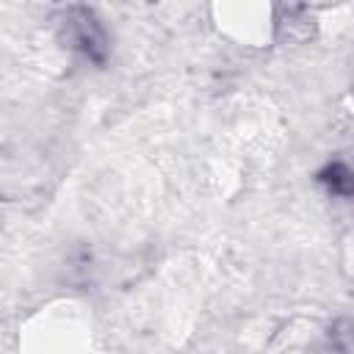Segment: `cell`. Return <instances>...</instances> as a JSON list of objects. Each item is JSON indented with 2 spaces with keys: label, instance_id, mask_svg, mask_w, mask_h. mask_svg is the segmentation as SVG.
<instances>
[{
  "label": "cell",
  "instance_id": "cell-1",
  "mask_svg": "<svg viewBox=\"0 0 354 354\" xmlns=\"http://www.w3.org/2000/svg\"><path fill=\"white\" fill-rule=\"evenodd\" d=\"M58 28H61V39L72 50H77L91 64H105V58H108V33H105L102 22L97 19V14L91 8L69 6L58 17Z\"/></svg>",
  "mask_w": 354,
  "mask_h": 354
},
{
  "label": "cell",
  "instance_id": "cell-2",
  "mask_svg": "<svg viewBox=\"0 0 354 354\" xmlns=\"http://www.w3.org/2000/svg\"><path fill=\"white\" fill-rule=\"evenodd\" d=\"M318 180L329 188V194L351 199L354 196V169L343 160H332L318 171Z\"/></svg>",
  "mask_w": 354,
  "mask_h": 354
}]
</instances>
